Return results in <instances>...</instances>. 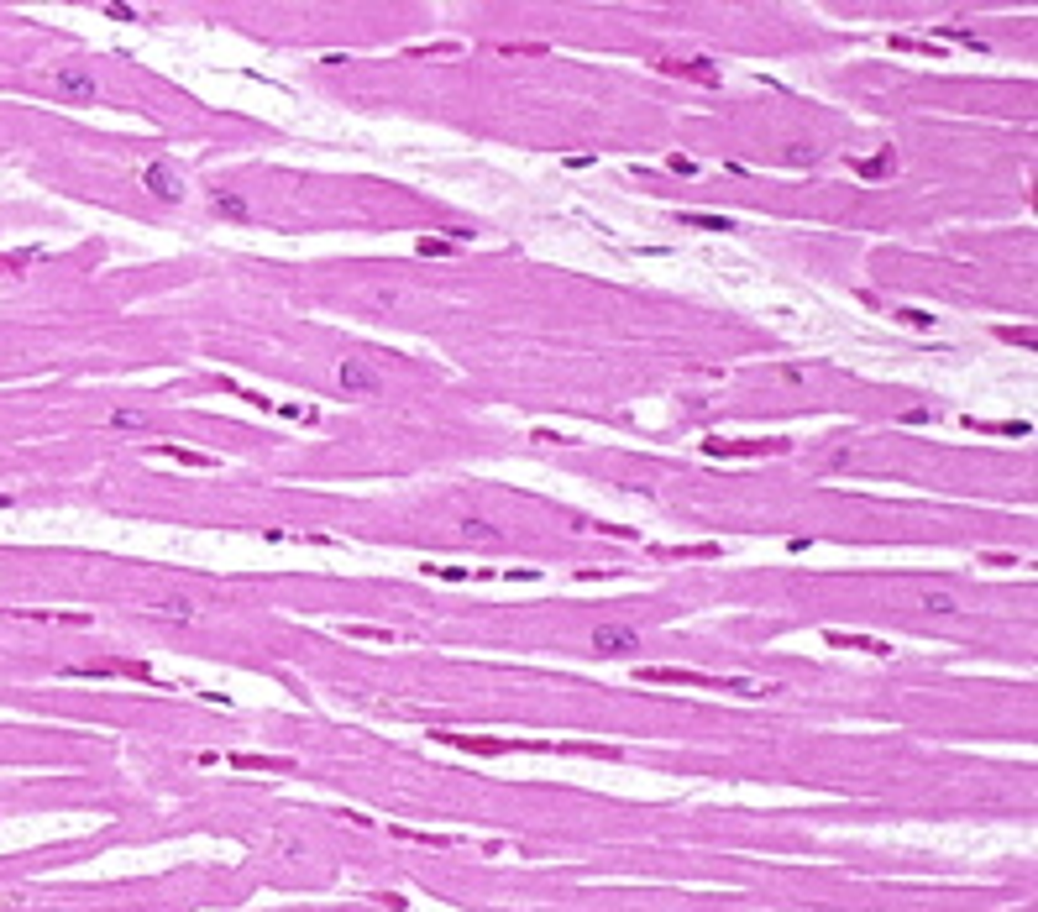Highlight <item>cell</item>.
Segmentation results:
<instances>
[{"label": "cell", "mask_w": 1038, "mask_h": 912, "mask_svg": "<svg viewBox=\"0 0 1038 912\" xmlns=\"http://www.w3.org/2000/svg\"><path fill=\"white\" fill-rule=\"evenodd\" d=\"M640 681H661V687H698V692H740V698H771L776 681L766 677H698V671H640Z\"/></svg>", "instance_id": "cell-1"}, {"label": "cell", "mask_w": 1038, "mask_h": 912, "mask_svg": "<svg viewBox=\"0 0 1038 912\" xmlns=\"http://www.w3.org/2000/svg\"><path fill=\"white\" fill-rule=\"evenodd\" d=\"M336 383H341V394H352V399H373L383 388V378H378V367H367L362 357H346L336 367Z\"/></svg>", "instance_id": "cell-2"}, {"label": "cell", "mask_w": 1038, "mask_h": 912, "mask_svg": "<svg viewBox=\"0 0 1038 912\" xmlns=\"http://www.w3.org/2000/svg\"><path fill=\"white\" fill-rule=\"evenodd\" d=\"M593 651L598 656H635L640 651V630H630V624H598L593 630Z\"/></svg>", "instance_id": "cell-3"}, {"label": "cell", "mask_w": 1038, "mask_h": 912, "mask_svg": "<svg viewBox=\"0 0 1038 912\" xmlns=\"http://www.w3.org/2000/svg\"><path fill=\"white\" fill-rule=\"evenodd\" d=\"M53 89H58L64 100H95V95H100V79H95L89 68H58V74H53Z\"/></svg>", "instance_id": "cell-4"}, {"label": "cell", "mask_w": 1038, "mask_h": 912, "mask_svg": "<svg viewBox=\"0 0 1038 912\" xmlns=\"http://www.w3.org/2000/svg\"><path fill=\"white\" fill-rule=\"evenodd\" d=\"M142 184H148L158 200H184V179H179V173L163 163V158H152L148 169H142Z\"/></svg>", "instance_id": "cell-5"}, {"label": "cell", "mask_w": 1038, "mask_h": 912, "mask_svg": "<svg viewBox=\"0 0 1038 912\" xmlns=\"http://www.w3.org/2000/svg\"><path fill=\"white\" fill-rule=\"evenodd\" d=\"M708 456H761V451H782V441H703Z\"/></svg>", "instance_id": "cell-6"}, {"label": "cell", "mask_w": 1038, "mask_h": 912, "mask_svg": "<svg viewBox=\"0 0 1038 912\" xmlns=\"http://www.w3.org/2000/svg\"><path fill=\"white\" fill-rule=\"evenodd\" d=\"M68 677H142V681H148L152 671L142 666V661H121V666H74Z\"/></svg>", "instance_id": "cell-7"}, {"label": "cell", "mask_w": 1038, "mask_h": 912, "mask_svg": "<svg viewBox=\"0 0 1038 912\" xmlns=\"http://www.w3.org/2000/svg\"><path fill=\"white\" fill-rule=\"evenodd\" d=\"M436 744H457V750H478V755H498V750H509L504 740H483V734H436Z\"/></svg>", "instance_id": "cell-8"}, {"label": "cell", "mask_w": 1038, "mask_h": 912, "mask_svg": "<svg viewBox=\"0 0 1038 912\" xmlns=\"http://www.w3.org/2000/svg\"><path fill=\"white\" fill-rule=\"evenodd\" d=\"M211 205H215V215H226V220H252L247 200H242V194H231V190H215Z\"/></svg>", "instance_id": "cell-9"}, {"label": "cell", "mask_w": 1038, "mask_h": 912, "mask_svg": "<svg viewBox=\"0 0 1038 912\" xmlns=\"http://www.w3.org/2000/svg\"><path fill=\"white\" fill-rule=\"evenodd\" d=\"M828 645H849V651H870V656H887V645H881V640H870V635H839V630H834V635H828Z\"/></svg>", "instance_id": "cell-10"}, {"label": "cell", "mask_w": 1038, "mask_h": 912, "mask_svg": "<svg viewBox=\"0 0 1038 912\" xmlns=\"http://www.w3.org/2000/svg\"><path fill=\"white\" fill-rule=\"evenodd\" d=\"M813 158H818V148H803V142H786V148H782L786 169H813Z\"/></svg>", "instance_id": "cell-11"}, {"label": "cell", "mask_w": 1038, "mask_h": 912, "mask_svg": "<svg viewBox=\"0 0 1038 912\" xmlns=\"http://www.w3.org/2000/svg\"><path fill=\"white\" fill-rule=\"evenodd\" d=\"M860 173H866V179H887V173H897V152H876V158H870V163H860Z\"/></svg>", "instance_id": "cell-12"}, {"label": "cell", "mask_w": 1038, "mask_h": 912, "mask_svg": "<svg viewBox=\"0 0 1038 912\" xmlns=\"http://www.w3.org/2000/svg\"><path fill=\"white\" fill-rule=\"evenodd\" d=\"M918 603H923V614H960V603H954L950 593H933V588L918 598Z\"/></svg>", "instance_id": "cell-13"}, {"label": "cell", "mask_w": 1038, "mask_h": 912, "mask_svg": "<svg viewBox=\"0 0 1038 912\" xmlns=\"http://www.w3.org/2000/svg\"><path fill=\"white\" fill-rule=\"evenodd\" d=\"M682 226H698V231H735L729 215H682Z\"/></svg>", "instance_id": "cell-14"}, {"label": "cell", "mask_w": 1038, "mask_h": 912, "mask_svg": "<svg viewBox=\"0 0 1038 912\" xmlns=\"http://www.w3.org/2000/svg\"><path fill=\"white\" fill-rule=\"evenodd\" d=\"M462 535H467V540H483V546H493V540H498V530H493L488 519H462Z\"/></svg>", "instance_id": "cell-15"}, {"label": "cell", "mask_w": 1038, "mask_h": 912, "mask_svg": "<svg viewBox=\"0 0 1038 912\" xmlns=\"http://www.w3.org/2000/svg\"><path fill=\"white\" fill-rule=\"evenodd\" d=\"M110 425H116V430H142V425H148V415H142V409H116V415H110Z\"/></svg>", "instance_id": "cell-16"}, {"label": "cell", "mask_w": 1038, "mask_h": 912, "mask_svg": "<svg viewBox=\"0 0 1038 912\" xmlns=\"http://www.w3.org/2000/svg\"><path fill=\"white\" fill-rule=\"evenodd\" d=\"M163 456H179V462H190V467H211V456H200V451H184V446H158Z\"/></svg>", "instance_id": "cell-17"}, {"label": "cell", "mask_w": 1038, "mask_h": 912, "mask_svg": "<svg viewBox=\"0 0 1038 912\" xmlns=\"http://www.w3.org/2000/svg\"><path fill=\"white\" fill-rule=\"evenodd\" d=\"M420 252H425V257H446V252H457V241H446V236H425Z\"/></svg>", "instance_id": "cell-18"}, {"label": "cell", "mask_w": 1038, "mask_h": 912, "mask_svg": "<svg viewBox=\"0 0 1038 912\" xmlns=\"http://www.w3.org/2000/svg\"><path fill=\"white\" fill-rule=\"evenodd\" d=\"M158 614L169 619V624H190V619H194V609H190V603H163Z\"/></svg>", "instance_id": "cell-19"}, {"label": "cell", "mask_w": 1038, "mask_h": 912, "mask_svg": "<svg viewBox=\"0 0 1038 912\" xmlns=\"http://www.w3.org/2000/svg\"><path fill=\"white\" fill-rule=\"evenodd\" d=\"M897 320H908L912 331H929V325H933V320L923 315V310H897Z\"/></svg>", "instance_id": "cell-20"}, {"label": "cell", "mask_w": 1038, "mask_h": 912, "mask_svg": "<svg viewBox=\"0 0 1038 912\" xmlns=\"http://www.w3.org/2000/svg\"><path fill=\"white\" fill-rule=\"evenodd\" d=\"M106 16H116V22H137V11H131V5H106Z\"/></svg>", "instance_id": "cell-21"}]
</instances>
